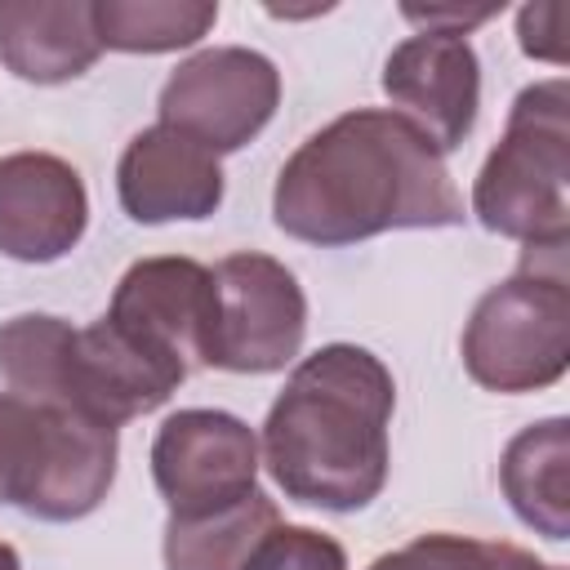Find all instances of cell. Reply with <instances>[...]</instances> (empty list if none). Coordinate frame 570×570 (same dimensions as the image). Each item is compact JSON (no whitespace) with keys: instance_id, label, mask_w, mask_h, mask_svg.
Listing matches in <instances>:
<instances>
[{"instance_id":"d6986e66","label":"cell","mask_w":570,"mask_h":570,"mask_svg":"<svg viewBox=\"0 0 570 570\" xmlns=\"http://www.w3.org/2000/svg\"><path fill=\"white\" fill-rule=\"evenodd\" d=\"M365 570H494L490 543L463 534H419L396 552L374 557Z\"/></svg>"},{"instance_id":"277c9868","label":"cell","mask_w":570,"mask_h":570,"mask_svg":"<svg viewBox=\"0 0 570 570\" xmlns=\"http://www.w3.org/2000/svg\"><path fill=\"white\" fill-rule=\"evenodd\" d=\"M570 85L566 76L525 85L503 138L472 183V214L485 232L521 245L570 240Z\"/></svg>"},{"instance_id":"5bb4252c","label":"cell","mask_w":570,"mask_h":570,"mask_svg":"<svg viewBox=\"0 0 570 570\" xmlns=\"http://www.w3.org/2000/svg\"><path fill=\"white\" fill-rule=\"evenodd\" d=\"M94 0H0V62L18 80L62 85L98 62Z\"/></svg>"},{"instance_id":"7c38bea8","label":"cell","mask_w":570,"mask_h":570,"mask_svg":"<svg viewBox=\"0 0 570 570\" xmlns=\"http://www.w3.org/2000/svg\"><path fill=\"white\" fill-rule=\"evenodd\" d=\"M89 227L85 178L49 151L0 156V254L18 263H53L80 245Z\"/></svg>"},{"instance_id":"7402d4cb","label":"cell","mask_w":570,"mask_h":570,"mask_svg":"<svg viewBox=\"0 0 570 570\" xmlns=\"http://www.w3.org/2000/svg\"><path fill=\"white\" fill-rule=\"evenodd\" d=\"M490 566L494 570H561V566H548V561H539L534 552H525L517 543H490Z\"/></svg>"},{"instance_id":"ffe728a7","label":"cell","mask_w":570,"mask_h":570,"mask_svg":"<svg viewBox=\"0 0 570 570\" xmlns=\"http://www.w3.org/2000/svg\"><path fill=\"white\" fill-rule=\"evenodd\" d=\"M517 40L530 58L561 67L566 62V4H525L517 13Z\"/></svg>"},{"instance_id":"603a6c76","label":"cell","mask_w":570,"mask_h":570,"mask_svg":"<svg viewBox=\"0 0 570 570\" xmlns=\"http://www.w3.org/2000/svg\"><path fill=\"white\" fill-rule=\"evenodd\" d=\"M0 570H22V557L0 539Z\"/></svg>"},{"instance_id":"4fadbf2b","label":"cell","mask_w":570,"mask_h":570,"mask_svg":"<svg viewBox=\"0 0 570 570\" xmlns=\"http://www.w3.org/2000/svg\"><path fill=\"white\" fill-rule=\"evenodd\" d=\"M116 196L134 223H200L223 205V165L196 138L151 125L129 138L116 165Z\"/></svg>"},{"instance_id":"5b68a950","label":"cell","mask_w":570,"mask_h":570,"mask_svg":"<svg viewBox=\"0 0 570 570\" xmlns=\"http://www.w3.org/2000/svg\"><path fill=\"white\" fill-rule=\"evenodd\" d=\"M570 365L566 240L525 245L517 272L490 285L463 325V370L485 392H539Z\"/></svg>"},{"instance_id":"3957f363","label":"cell","mask_w":570,"mask_h":570,"mask_svg":"<svg viewBox=\"0 0 570 570\" xmlns=\"http://www.w3.org/2000/svg\"><path fill=\"white\" fill-rule=\"evenodd\" d=\"M0 379L22 401L80 410L120 428L165 405L187 370L151 356L107 316L76 330L62 316L22 312L0 325Z\"/></svg>"},{"instance_id":"9a60e30c","label":"cell","mask_w":570,"mask_h":570,"mask_svg":"<svg viewBox=\"0 0 570 570\" xmlns=\"http://www.w3.org/2000/svg\"><path fill=\"white\" fill-rule=\"evenodd\" d=\"M499 485L534 534L570 539V419L552 414L521 428L499 459Z\"/></svg>"},{"instance_id":"7a4b0ae2","label":"cell","mask_w":570,"mask_h":570,"mask_svg":"<svg viewBox=\"0 0 570 570\" xmlns=\"http://www.w3.org/2000/svg\"><path fill=\"white\" fill-rule=\"evenodd\" d=\"M392 370L356 343H325L294 365L263 423V463L285 499L356 512L387 485Z\"/></svg>"},{"instance_id":"ba28073f","label":"cell","mask_w":570,"mask_h":570,"mask_svg":"<svg viewBox=\"0 0 570 570\" xmlns=\"http://www.w3.org/2000/svg\"><path fill=\"white\" fill-rule=\"evenodd\" d=\"M214 272L209 365L232 374H276L303 352L307 298L298 276L272 254H227Z\"/></svg>"},{"instance_id":"9c48e42d","label":"cell","mask_w":570,"mask_h":570,"mask_svg":"<svg viewBox=\"0 0 570 570\" xmlns=\"http://www.w3.org/2000/svg\"><path fill=\"white\" fill-rule=\"evenodd\" d=\"M258 436L227 410H178L156 428L151 476L169 517H200L258 490Z\"/></svg>"},{"instance_id":"44dd1931","label":"cell","mask_w":570,"mask_h":570,"mask_svg":"<svg viewBox=\"0 0 570 570\" xmlns=\"http://www.w3.org/2000/svg\"><path fill=\"white\" fill-rule=\"evenodd\" d=\"M503 4H405L401 13L419 27V31H436V36H468L472 27L490 22Z\"/></svg>"},{"instance_id":"6da1fadb","label":"cell","mask_w":570,"mask_h":570,"mask_svg":"<svg viewBox=\"0 0 570 570\" xmlns=\"http://www.w3.org/2000/svg\"><path fill=\"white\" fill-rule=\"evenodd\" d=\"M272 218L321 249L401 227H459L463 196L436 142L387 107H356L316 129L281 165Z\"/></svg>"},{"instance_id":"30bf717a","label":"cell","mask_w":570,"mask_h":570,"mask_svg":"<svg viewBox=\"0 0 570 570\" xmlns=\"http://www.w3.org/2000/svg\"><path fill=\"white\" fill-rule=\"evenodd\" d=\"M214 312H218L214 272L196 258L160 254L125 267V276L116 281L107 321L151 356L191 374L196 365H209Z\"/></svg>"},{"instance_id":"2e32d148","label":"cell","mask_w":570,"mask_h":570,"mask_svg":"<svg viewBox=\"0 0 570 570\" xmlns=\"http://www.w3.org/2000/svg\"><path fill=\"white\" fill-rule=\"evenodd\" d=\"M276 525L281 512L263 490L200 517H169L165 570H245Z\"/></svg>"},{"instance_id":"52a82bcc","label":"cell","mask_w":570,"mask_h":570,"mask_svg":"<svg viewBox=\"0 0 570 570\" xmlns=\"http://www.w3.org/2000/svg\"><path fill=\"white\" fill-rule=\"evenodd\" d=\"M281 102V71L267 53L245 45H214L174 67L160 85V125L196 138L214 156L254 142Z\"/></svg>"},{"instance_id":"8992f818","label":"cell","mask_w":570,"mask_h":570,"mask_svg":"<svg viewBox=\"0 0 570 570\" xmlns=\"http://www.w3.org/2000/svg\"><path fill=\"white\" fill-rule=\"evenodd\" d=\"M116 481V428L0 392V503L40 521L89 517Z\"/></svg>"},{"instance_id":"ac0fdd59","label":"cell","mask_w":570,"mask_h":570,"mask_svg":"<svg viewBox=\"0 0 570 570\" xmlns=\"http://www.w3.org/2000/svg\"><path fill=\"white\" fill-rule=\"evenodd\" d=\"M245 570H347V552L312 525H276Z\"/></svg>"},{"instance_id":"e0dca14e","label":"cell","mask_w":570,"mask_h":570,"mask_svg":"<svg viewBox=\"0 0 570 570\" xmlns=\"http://www.w3.org/2000/svg\"><path fill=\"white\" fill-rule=\"evenodd\" d=\"M218 22L214 0H94V27L102 49L120 53H174L191 49Z\"/></svg>"},{"instance_id":"8fae6325","label":"cell","mask_w":570,"mask_h":570,"mask_svg":"<svg viewBox=\"0 0 570 570\" xmlns=\"http://www.w3.org/2000/svg\"><path fill=\"white\" fill-rule=\"evenodd\" d=\"M383 94L405 120H414L436 151L463 147L481 107V62L468 36L419 31L401 40L383 62Z\"/></svg>"}]
</instances>
